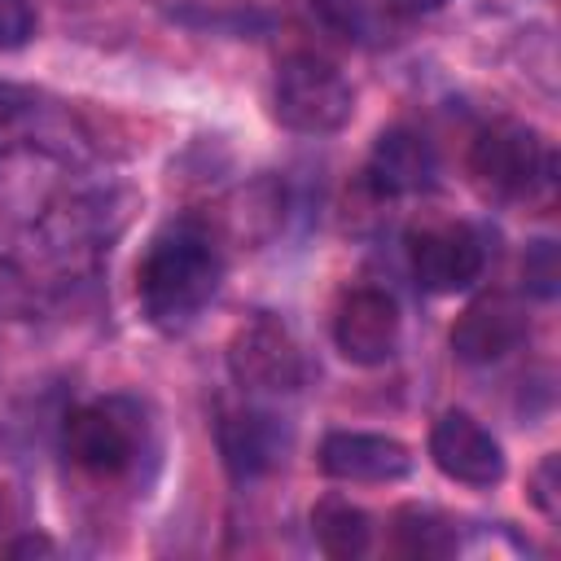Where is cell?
<instances>
[{
    "label": "cell",
    "instance_id": "7a4b0ae2",
    "mask_svg": "<svg viewBox=\"0 0 561 561\" xmlns=\"http://www.w3.org/2000/svg\"><path fill=\"white\" fill-rule=\"evenodd\" d=\"M469 171L491 197H504V202H543L557 184L552 145L522 123L482 127L469 149Z\"/></svg>",
    "mask_w": 561,
    "mask_h": 561
},
{
    "label": "cell",
    "instance_id": "277c9868",
    "mask_svg": "<svg viewBox=\"0 0 561 561\" xmlns=\"http://www.w3.org/2000/svg\"><path fill=\"white\" fill-rule=\"evenodd\" d=\"M61 447L79 469H88L96 478H118L136 465L140 421L123 403H83L66 416Z\"/></svg>",
    "mask_w": 561,
    "mask_h": 561
},
{
    "label": "cell",
    "instance_id": "ffe728a7",
    "mask_svg": "<svg viewBox=\"0 0 561 561\" xmlns=\"http://www.w3.org/2000/svg\"><path fill=\"white\" fill-rule=\"evenodd\" d=\"M9 552L13 557H22V552H48V539H18V543H9Z\"/></svg>",
    "mask_w": 561,
    "mask_h": 561
},
{
    "label": "cell",
    "instance_id": "2e32d148",
    "mask_svg": "<svg viewBox=\"0 0 561 561\" xmlns=\"http://www.w3.org/2000/svg\"><path fill=\"white\" fill-rule=\"evenodd\" d=\"M557 456H543V465L535 469V478H530V500L543 508V517H557L561 513V500H557Z\"/></svg>",
    "mask_w": 561,
    "mask_h": 561
},
{
    "label": "cell",
    "instance_id": "5b68a950",
    "mask_svg": "<svg viewBox=\"0 0 561 561\" xmlns=\"http://www.w3.org/2000/svg\"><path fill=\"white\" fill-rule=\"evenodd\" d=\"M408 263L421 289L456 294L469 289L486 267V245L469 224H430L408 237Z\"/></svg>",
    "mask_w": 561,
    "mask_h": 561
},
{
    "label": "cell",
    "instance_id": "ba28073f",
    "mask_svg": "<svg viewBox=\"0 0 561 561\" xmlns=\"http://www.w3.org/2000/svg\"><path fill=\"white\" fill-rule=\"evenodd\" d=\"M530 333V316L513 294H486L460 311L451 324V351L465 364H495L517 351Z\"/></svg>",
    "mask_w": 561,
    "mask_h": 561
},
{
    "label": "cell",
    "instance_id": "9c48e42d",
    "mask_svg": "<svg viewBox=\"0 0 561 561\" xmlns=\"http://www.w3.org/2000/svg\"><path fill=\"white\" fill-rule=\"evenodd\" d=\"M430 456L434 465L465 486H495L504 478V451L469 412H443L430 430Z\"/></svg>",
    "mask_w": 561,
    "mask_h": 561
},
{
    "label": "cell",
    "instance_id": "52a82bcc",
    "mask_svg": "<svg viewBox=\"0 0 561 561\" xmlns=\"http://www.w3.org/2000/svg\"><path fill=\"white\" fill-rule=\"evenodd\" d=\"M333 342L351 364H386L399 342V307L386 289L359 285L333 311Z\"/></svg>",
    "mask_w": 561,
    "mask_h": 561
},
{
    "label": "cell",
    "instance_id": "9a60e30c",
    "mask_svg": "<svg viewBox=\"0 0 561 561\" xmlns=\"http://www.w3.org/2000/svg\"><path fill=\"white\" fill-rule=\"evenodd\" d=\"M35 35V9L31 0H0V48H22Z\"/></svg>",
    "mask_w": 561,
    "mask_h": 561
},
{
    "label": "cell",
    "instance_id": "d6986e66",
    "mask_svg": "<svg viewBox=\"0 0 561 561\" xmlns=\"http://www.w3.org/2000/svg\"><path fill=\"white\" fill-rule=\"evenodd\" d=\"M381 4H386V13H394V18H421V13L443 9L447 0H381Z\"/></svg>",
    "mask_w": 561,
    "mask_h": 561
},
{
    "label": "cell",
    "instance_id": "3957f363",
    "mask_svg": "<svg viewBox=\"0 0 561 561\" xmlns=\"http://www.w3.org/2000/svg\"><path fill=\"white\" fill-rule=\"evenodd\" d=\"M272 110L289 131L302 136H329L351 123L355 92L342 79V70L316 53H294L276 66L272 83Z\"/></svg>",
    "mask_w": 561,
    "mask_h": 561
},
{
    "label": "cell",
    "instance_id": "30bf717a",
    "mask_svg": "<svg viewBox=\"0 0 561 561\" xmlns=\"http://www.w3.org/2000/svg\"><path fill=\"white\" fill-rule=\"evenodd\" d=\"M320 469L337 482H394L412 469V451L386 434L333 430L320 443Z\"/></svg>",
    "mask_w": 561,
    "mask_h": 561
},
{
    "label": "cell",
    "instance_id": "5bb4252c",
    "mask_svg": "<svg viewBox=\"0 0 561 561\" xmlns=\"http://www.w3.org/2000/svg\"><path fill=\"white\" fill-rule=\"evenodd\" d=\"M394 552L421 557V561L451 557V552H456V526H451L447 517H438L434 508L403 504V508L394 513Z\"/></svg>",
    "mask_w": 561,
    "mask_h": 561
},
{
    "label": "cell",
    "instance_id": "6da1fadb",
    "mask_svg": "<svg viewBox=\"0 0 561 561\" xmlns=\"http://www.w3.org/2000/svg\"><path fill=\"white\" fill-rule=\"evenodd\" d=\"M219 276H224V259L215 237L202 224L180 219L149 241L136 267V294L153 324L180 329L215 298Z\"/></svg>",
    "mask_w": 561,
    "mask_h": 561
},
{
    "label": "cell",
    "instance_id": "4fadbf2b",
    "mask_svg": "<svg viewBox=\"0 0 561 561\" xmlns=\"http://www.w3.org/2000/svg\"><path fill=\"white\" fill-rule=\"evenodd\" d=\"M311 530H316V543H320L329 557H337V561L364 557L368 543H373V522H368V513H364L359 504H351V500H337V495H329V500L316 504Z\"/></svg>",
    "mask_w": 561,
    "mask_h": 561
},
{
    "label": "cell",
    "instance_id": "7c38bea8",
    "mask_svg": "<svg viewBox=\"0 0 561 561\" xmlns=\"http://www.w3.org/2000/svg\"><path fill=\"white\" fill-rule=\"evenodd\" d=\"M434 149L421 131L412 127H390L377 136L373 153H368V184L381 197H403V193H421L434 184Z\"/></svg>",
    "mask_w": 561,
    "mask_h": 561
},
{
    "label": "cell",
    "instance_id": "e0dca14e",
    "mask_svg": "<svg viewBox=\"0 0 561 561\" xmlns=\"http://www.w3.org/2000/svg\"><path fill=\"white\" fill-rule=\"evenodd\" d=\"M311 4H316V9L324 13V22H329L333 31H342L346 39L364 31V9H359V0H311Z\"/></svg>",
    "mask_w": 561,
    "mask_h": 561
},
{
    "label": "cell",
    "instance_id": "8992f818",
    "mask_svg": "<svg viewBox=\"0 0 561 561\" xmlns=\"http://www.w3.org/2000/svg\"><path fill=\"white\" fill-rule=\"evenodd\" d=\"M228 368H232L237 386H245V390L285 394V390H298L302 386L298 342L272 316H254L250 324H241L232 333V342H228Z\"/></svg>",
    "mask_w": 561,
    "mask_h": 561
},
{
    "label": "cell",
    "instance_id": "8fae6325",
    "mask_svg": "<svg viewBox=\"0 0 561 561\" xmlns=\"http://www.w3.org/2000/svg\"><path fill=\"white\" fill-rule=\"evenodd\" d=\"M215 443H219L224 469L237 482H250V478H263L276 465L285 434H280L276 416H267L259 408H228L215 425Z\"/></svg>",
    "mask_w": 561,
    "mask_h": 561
},
{
    "label": "cell",
    "instance_id": "ac0fdd59",
    "mask_svg": "<svg viewBox=\"0 0 561 561\" xmlns=\"http://www.w3.org/2000/svg\"><path fill=\"white\" fill-rule=\"evenodd\" d=\"M526 280L535 294H552L557 285V267H552V241H539L535 245V259H526Z\"/></svg>",
    "mask_w": 561,
    "mask_h": 561
}]
</instances>
